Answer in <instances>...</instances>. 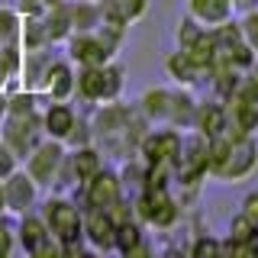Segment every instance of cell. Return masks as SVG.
<instances>
[{"mask_svg": "<svg viewBox=\"0 0 258 258\" xmlns=\"http://www.w3.org/2000/svg\"><path fill=\"white\" fill-rule=\"evenodd\" d=\"M258 165V149L255 142L248 139H239V142H229V152H226L223 165H220V177H226V181H239V177H245L252 168Z\"/></svg>", "mask_w": 258, "mask_h": 258, "instance_id": "6da1fadb", "label": "cell"}, {"mask_svg": "<svg viewBox=\"0 0 258 258\" xmlns=\"http://www.w3.org/2000/svg\"><path fill=\"white\" fill-rule=\"evenodd\" d=\"M139 213L145 216V220H152L155 226H168V223L177 216V210H174V204H171V197H168L161 187H155L152 194H145V197H142Z\"/></svg>", "mask_w": 258, "mask_h": 258, "instance_id": "7a4b0ae2", "label": "cell"}, {"mask_svg": "<svg viewBox=\"0 0 258 258\" xmlns=\"http://www.w3.org/2000/svg\"><path fill=\"white\" fill-rule=\"evenodd\" d=\"M48 226H52V229L58 232L61 239H75L81 220H78L75 207H68V204H61V200H55V204H48Z\"/></svg>", "mask_w": 258, "mask_h": 258, "instance_id": "3957f363", "label": "cell"}, {"mask_svg": "<svg viewBox=\"0 0 258 258\" xmlns=\"http://www.w3.org/2000/svg\"><path fill=\"white\" fill-rule=\"evenodd\" d=\"M87 197H91V204L97 210H107L116 204V197H119V187H116V177L113 174H97L94 181H91V190H87Z\"/></svg>", "mask_w": 258, "mask_h": 258, "instance_id": "277c9868", "label": "cell"}, {"mask_svg": "<svg viewBox=\"0 0 258 258\" xmlns=\"http://www.w3.org/2000/svg\"><path fill=\"white\" fill-rule=\"evenodd\" d=\"M229 7H232V0H190L194 16L204 23H223L229 16Z\"/></svg>", "mask_w": 258, "mask_h": 258, "instance_id": "5b68a950", "label": "cell"}, {"mask_svg": "<svg viewBox=\"0 0 258 258\" xmlns=\"http://www.w3.org/2000/svg\"><path fill=\"white\" fill-rule=\"evenodd\" d=\"M58 158H61V149L58 145H45V149H39L36 152V158H32V174L36 177H42V181H48L55 171V165H58Z\"/></svg>", "mask_w": 258, "mask_h": 258, "instance_id": "8992f818", "label": "cell"}, {"mask_svg": "<svg viewBox=\"0 0 258 258\" xmlns=\"http://www.w3.org/2000/svg\"><path fill=\"white\" fill-rule=\"evenodd\" d=\"M87 236H91L100 248H110L113 242H116V236H113V223L103 216V210L91 216V223H87Z\"/></svg>", "mask_w": 258, "mask_h": 258, "instance_id": "52a82bcc", "label": "cell"}, {"mask_svg": "<svg viewBox=\"0 0 258 258\" xmlns=\"http://www.w3.org/2000/svg\"><path fill=\"white\" fill-rule=\"evenodd\" d=\"M32 200V184L29 177H13L10 187H7V204H10L13 210H26Z\"/></svg>", "mask_w": 258, "mask_h": 258, "instance_id": "ba28073f", "label": "cell"}, {"mask_svg": "<svg viewBox=\"0 0 258 258\" xmlns=\"http://www.w3.org/2000/svg\"><path fill=\"white\" fill-rule=\"evenodd\" d=\"M71 113H68V107H52L48 110V116H45V126H48V133L52 136H68L71 133Z\"/></svg>", "mask_w": 258, "mask_h": 258, "instance_id": "9c48e42d", "label": "cell"}, {"mask_svg": "<svg viewBox=\"0 0 258 258\" xmlns=\"http://www.w3.org/2000/svg\"><path fill=\"white\" fill-rule=\"evenodd\" d=\"M81 91H84V97H91V100H100V97H103V71L97 68V64H91V68L84 71V78H81Z\"/></svg>", "mask_w": 258, "mask_h": 258, "instance_id": "30bf717a", "label": "cell"}, {"mask_svg": "<svg viewBox=\"0 0 258 258\" xmlns=\"http://www.w3.org/2000/svg\"><path fill=\"white\" fill-rule=\"evenodd\" d=\"M68 91H71V71L64 68V64H55L52 75H48V94L68 97Z\"/></svg>", "mask_w": 258, "mask_h": 258, "instance_id": "8fae6325", "label": "cell"}, {"mask_svg": "<svg viewBox=\"0 0 258 258\" xmlns=\"http://www.w3.org/2000/svg\"><path fill=\"white\" fill-rule=\"evenodd\" d=\"M145 110L152 113V116H171V97H168L165 91H152L142 97Z\"/></svg>", "mask_w": 258, "mask_h": 258, "instance_id": "7c38bea8", "label": "cell"}, {"mask_svg": "<svg viewBox=\"0 0 258 258\" xmlns=\"http://www.w3.org/2000/svg\"><path fill=\"white\" fill-rule=\"evenodd\" d=\"M119 87H123V68H107L103 71V100L116 97Z\"/></svg>", "mask_w": 258, "mask_h": 258, "instance_id": "4fadbf2b", "label": "cell"}, {"mask_svg": "<svg viewBox=\"0 0 258 258\" xmlns=\"http://www.w3.org/2000/svg\"><path fill=\"white\" fill-rule=\"evenodd\" d=\"M23 242L29 248H36L39 242H45V232H42V220H26L23 223Z\"/></svg>", "mask_w": 258, "mask_h": 258, "instance_id": "5bb4252c", "label": "cell"}, {"mask_svg": "<svg viewBox=\"0 0 258 258\" xmlns=\"http://www.w3.org/2000/svg\"><path fill=\"white\" fill-rule=\"evenodd\" d=\"M200 123H204V129L210 136H216L223 129V110L220 107H207L204 113H200Z\"/></svg>", "mask_w": 258, "mask_h": 258, "instance_id": "9a60e30c", "label": "cell"}, {"mask_svg": "<svg viewBox=\"0 0 258 258\" xmlns=\"http://www.w3.org/2000/svg\"><path fill=\"white\" fill-rule=\"evenodd\" d=\"M242 36H245V45L258 52V13H248L242 20Z\"/></svg>", "mask_w": 258, "mask_h": 258, "instance_id": "2e32d148", "label": "cell"}, {"mask_svg": "<svg viewBox=\"0 0 258 258\" xmlns=\"http://www.w3.org/2000/svg\"><path fill=\"white\" fill-rule=\"evenodd\" d=\"M75 168H78L81 177H91L94 168H97V155H94V152H78V155H75Z\"/></svg>", "mask_w": 258, "mask_h": 258, "instance_id": "e0dca14e", "label": "cell"}, {"mask_svg": "<svg viewBox=\"0 0 258 258\" xmlns=\"http://www.w3.org/2000/svg\"><path fill=\"white\" fill-rule=\"evenodd\" d=\"M116 7H119V16H129V20L145 13V0H116Z\"/></svg>", "mask_w": 258, "mask_h": 258, "instance_id": "ac0fdd59", "label": "cell"}, {"mask_svg": "<svg viewBox=\"0 0 258 258\" xmlns=\"http://www.w3.org/2000/svg\"><path fill=\"white\" fill-rule=\"evenodd\" d=\"M194 258H220V245L213 239H200L194 245Z\"/></svg>", "mask_w": 258, "mask_h": 258, "instance_id": "d6986e66", "label": "cell"}, {"mask_svg": "<svg viewBox=\"0 0 258 258\" xmlns=\"http://www.w3.org/2000/svg\"><path fill=\"white\" fill-rule=\"evenodd\" d=\"M32 255H36V258H68V255H64V248L61 245H52V242H39V245L32 248Z\"/></svg>", "mask_w": 258, "mask_h": 258, "instance_id": "ffe728a7", "label": "cell"}, {"mask_svg": "<svg viewBox=\"0 0 258 258\" xmlns=\"http://www.w3.org/2000/svg\"><path fill=\"white\" fill-rule=\"evenodd\" d=\"M242 207H245V210H242V216H245V220H248V223H252L255 229H258V194H248Z\"/></svg>", "mask_w": 258, "mask_h": 258, "instance_id": "44dd1931", "label": "cell"}, {"mask_svg": "<svg viewBox=\"0 0 258 258\" xmlns=\"http://www.w3.org/2000/svg\"><path fill=\"white\" fill-rule=\"evenodd\" d=\"M116 242L129 252V248H133L136 242H139V232H136V226H123V229H119V236H116Z\"/></svg>", "mask_w": 258, "mask_h": 258, "instance_id": "7402d4cb", "label": "cell"}, {"mask_svg": "<svg viewBox=\"0 0 258 258\" xmlns=\"http://www.w3.org/2000/svg\"><path fill=\"white\" fill-rule=\"evenodd\" d=\"M10 171H13V155L7 149H0V177H7Z\"/></svg>", "mask_w": 258, "mask_h": 258, "instance_id": "603a6c76", "label": "cell"}, {"mask_svg": "<svg viewBox=\"0 0 258 258\" xmlns=\"http://www.w3.org/2000/svg\"><path fill=\"white\" fill-rule=\"evenodd\" d=\"M10 245H13V239H10V232L0 226V258H7L10 255Z\"/></svg>", "mask_w": 258, "mask_h": 258, "instance_id": "cb8c5ba5", "label": "cell"}, {"mask_svg": "<svg viewBox=\"0 0 258 258\" xmlns=\"http://www.w3.org/2000/svg\"><path fill=\"white\" fill-rule=\"evenodd\" d=\"M129 258H149V252H145V248L139 245V242H136V245L129 248Z\"/></svg>", "mask_w": 258, "mask_h": 258, "instance_id": "d4e9b609", "label": "cell"}, {"mask_svg": "<svg viewBox=\"0 0 258 258\" xmlns=\"http://www.w3.org/2000/svg\"><path fill=\"white\" fill-rule=\"evenodd\" d=\"M232 4H239V7H255L258 0H232Z\"/></svg>", "mask_w": 258, "mask_h": 258, "instance_id": "484cf974", "label": "cell"}, {"mask_svg": "<svg viewBox=\"0 0 258 258\" xmlns=\"http://www.w3.org/2000/svg\"><path fill=\"white\" fill-rule=\"evenodd\" d=\"M0 210H4V190H0Z\"/></svg>", "mask_w": 258, "mask_h": 258, "instance_id": "4316f807", "label": "cell"}, {"mask_svg": "<svg viewBox=\"0 0 258 258\" xmlns=\"http://www.w3.org/2000/svg\"><path fill=\"white\" fill-rule=\"evenodd\" d=\"M0 113H4V100H0Z\"/></svg>", "mask_w": 258, "mask_h": 258, "instance_id": "83f0119b", "label": "cell"}, {"mask_svg": "<svg viewBox=\"0 0 258 258\" xmlns=\"http://www.w3.org/2000/svg\"><path fill=\"white\" fill-rule=\"evenodd\" d=\"M81 258H94V255H81Z\"/></svg>", "mask_w": 258, "mask_h": 258, "instance_id": "f1b7e54d", "label": "cell"}]
</instances>
